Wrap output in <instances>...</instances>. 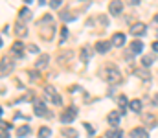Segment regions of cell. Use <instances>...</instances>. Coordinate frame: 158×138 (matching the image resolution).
<instances>
[{
    "label": "cell",
    "mask_w": 158,
    "mask_h": 138,
    "mask_svg": "<svg viewBox=\"0 0 158 138\" xmlns=\"http://www.w3.org/2000/svg\"><path fill=\"white\" fill-rule=\"evenodd\" d=\"M105 79L110 83V85H116L121 81V74H119V70L116 66H107V70H105Z\"/></svg>",
    "instance_id": "6da1fadb"
},
{
    "label": "cell",
    "mask_w": 158,
    "mask_h": 138,
    "mask_svg": "<svg viewBox=\"0 0 158 138\" xmlns=\"http://www.w3.org/2000/svg\"><path fill=\"white\" fill-rule=\"evenodd\" d=\"M76 116H77V107H68V109L63 112L61 122H63V123H72V122L76 120Z\"/></svg>",
    "instance_id": "7a4b0ae2"
},
{
    "label": "cell",
    "mask_w": 158,
    "mask_h": 138,
    "mask_svg": "<svg viewBox=\"0 0 158 138\" xmlns=\"http://www.w3.org/2000/svg\"><path fill=\"white\" fill-rule=\"evenodd\" d=\"M121 9H123V2H119V0L110 2V6H109V11H110L112 17H118L119 13H121Z\"/></svg>",
    "instance_id": "3957f363"
},
{
    "label": "cell",
    "mask_w": 158,
    "mask_h": 138,
    "mask_svg": "<svg viewBox=\"0 0 158 138\" xmlns=\"http://www.w3.org/2000/svg\"><path fill=\"white\" fill-rule=\"evenodd\" d=\"M33 112L37 116H48V109H46V105L42 101H35L33 103Z\"/></svg>",
    "instance_id": "277c9868"
},
{
    "label": "cell",
    "mask_w": 158,
    "mask_h": 138,
    "mask_svg": "<svg viewBox=\"0 0 158 138\" xmlns=\"http://www.w3.org/2000/svg\"><path fill=\"white\" fill-rule=\"evenodd\" d=\"M129 31H131L132 35H136V37H138V35H143V33H145V24H143V22H136V24L131 26Z\"/></svg>",
    "instance_id": "5b68a950"
},
{
    "label": "cell",
    "mask_w": 158,
    "mask_h": 138,
    "mask_svg": "<svg viewBox=\"0 0 158 138\" xmlns=\"http://www.w3.org/2000/svg\"><path fill=\"white\" fill-rule=\"evenodd\" d=\"M131 138H149V133L143 127H136L131 131Z\"/></svg>",
    "instance_id": "8992f818"
},
{
    "label": "cell",
    "mask_w": 158,
    "mask_h": 138,
    "mask_svg": "<svg viewBox=\"0 0 158 138\" xmlns=\"http://www.w3.org/2000/svg\"><path fill=\"white\" fill-rule=\"evenodd\" d=\"M53 33H55V28H53V24H50L48 28H44V26H42V31H40L42 39H52V37H53Z\"/></svg>",
    "instance_id": "52a82bcc"
},
{
    "label": "cell",
    "mask_w": 158,
    "mask_h": 138,
    "mask_svg": "<svg viewBox=\"0 0 158 138\" xmlns=\"http://www.w3.org/2000/svg\"><path fill=\"white\" fill-rule=\"evenodd\" d=\"M119 120H121V114H119V112H116V111L109 114V123H110L112 127H118V125H119Z\"/></svg>",
    "instance_id": "ba28073f"
},
{
    "label": "cell",
    "mask_w": 158,
    "mask_h": 138,
    "mask_svg": "<svg viewBox=\"0 0 158 138\" xmlns=\"http://www.w3.org/2000/svg\"><path fill=\"white\" fill-rule=\"evenodd\" d=\"M125 44V33H114L112 35V46H123Z\"/></svg>",
    "instance_id": "9c48e42d"
},
{
    "label": "cell",
    "mask_w": 158,
    "mask_h": 138,
    "mask_svg": "<svg viewBox=\"0 0 158 138\" xmlns=\"http://www.w3.org/2000/svg\"><path fill=\"white\" fill-rule=\"evenodd\" d=\"M48 61H50V55L42 53V55L39 57V61L35 63V66H37V68H46V66H48Z\"/></svg>",
    "instance_id": "30bf717a"
},
{
    "label": "cell",
    "mask_w": 158,
    "mask_h": 138,
    "mask_svg": "<svg viewBox=\"0 0 158 138\" xmlns=\"http://www.w3.org/2000/svg\"><path fill=\"white\" fill-rule=\"evenodd\" d=\"M109 50H110V43H107V41H101L96 44V52H99V53H105Z\"/></svg>",
    "instance_id": "8fae6325"
},
{
    "label": "cell",
    "mask_w": 158,
    "mask_h": 138,
    "mask_svg": "<svg viewBox=\"0 0 158 138\" xmlns=\"http://www.w3.org/2000/svg\"><path fill=\"white\" fill-rule=\"evenodd\" d=\"M118 103H119V111H121V112H125V111H127V107L131 105V101H129L125 96H119V98H118Z\"/></svg>",
    "instance_id": "7c38bea8"
},
{
    "label": "cell",
    "mask_w": 158,
    "mask_h": 138,
    "mask_svg": "<svg viewBox=\"0 0 158 138\" xmlns=\"http://www.w3.org/2000/svg\"><path fill=\"white\" fill-rule=\"evenodd\" d=\"M19 17H20V20H22V22H28V20L31 19V11H30L28 7H24V9H20Z\"/></svg>",
    "instance_id": "4fadbf2b"
},
{
    "label": "cell",
    "mask_w": 158,
    "mask_h": 138,
    "mask_svg": "<svg viewBox=\"0 0 158 138\" xmlns=\"http://www.w3.org/2000/svg\"><path fill=\"white\" fill-rule=\"evenodd\" d=\"M142 50H143V43H142V41H134V43L131 44V52H132V53H140Z\"/></svg>",
    "instance_id": "5bb4252c"
},
{
    "label": "cell",
    "mask_w": 158,
    "mask_h": 138,
    "mask_svg": "<svg viewBox=\"0 0 158 138\" xmlns=\"http://www.w3.org/2000/svg\"><path fill=\"white\" fill-rule=\"evenodd\" d=\"M11 63H7V59H2V76H7L11 72Z\"/></svg>",
    "instance_id": "9a60e30c"
},
{
    "label": "cell",
    "mask_w": 158,
    "mask_h": 138,
    "mask_svg": "<svg viewBox=\"0 0 158 138\" xmlns=\"http://www.w3.org/2000/svg\"><path fill=\"white\" fill-rule=\"evenodd\" d=\"M11 50H13V53H17V55H22V52H24V44H22L20 41H17L15 44L11 46Z\"/></svg>",
    "instance_id": "2e32d148"
},
{
    "label": "cell",
    "mask_w": 158,
    "mask_h": 138,
    "mask_svg": "<svg viewBox=\"0 0 158 138\" xmlns=\"http://www.w3.org/2000/svg\"><path fill=\"white\" fill-rule=\"evenodd\" d=\"M129 107H131V111H134V112H140V111H142V101H140V99H132Z\"/></svg>",
    "instance_id": "e0dca14e"
},
{
    "label": "cell",
    "mask_w": 158,
    "mask_h": 138,
    "mask_svg": "<svg viewBox=\"0 0 158 138\" xmlns=\"http://www.w3.org/2000/svg\"><path fill=\"white\" fill-rule=\"evenodd\" d=\"M121 136H123V133L119 129H109L107 131V138H121Z\"/></svg>",
    "instance_id": "ac0fdd59"
},
{
    "label": "cell",
    "mask_w": 158,
    "mask_h": 138,
    "mask_svg": "<svg viewBox=\"0 0 158 138\" xmlns=\"http://www.w3.org/2000/svg\"><path fill=\"white\" fill-rule=\"evenodd\" d=\"M31 133V129H30V125H22V127H19V131H17V135L22 138V136H28Z\"/></svg>",
    "instance_id": "d6986e66"
},
{
    "label": "cell",
    "mask_w": 158,
    "mask_h": 138,
    "mask_svg": "<svg viewBox=\"0 0 158 138\" xmlns=\"http://www.w3.org/2000/svg\"><path fill=\"white\" fill-rule=\"evenodd\" d=\"M63 135L66 138H77V131H76V129H64Z\"/></svg>",
    "instance_id": "ffe728a7"
},
{
    "label": "cell",
    "mask_w": 158,
    "mask_h": 138,
    "mask_svg": "<svg viewBox=\"0 0 158 138\" xmlns=\"http://www.w3.org/2000/svg\"><path fill=\"white\" fill-rule=\"evenodd\" d=\"M50 135H52V131L48 127H40L39 129V138H48Z\"/></svg>",
    "instance_id": "44dd1931"
},
{
    "label": "cell",
    "mask_w": 158,
    "mask_h": 138,
    "mask_svg": "<svg viewBox=\"0 0 158 138\" xmlns=\"http://www.w3.org/2000/svg\"><path fill=\"white\" fill-rule=\"evenodd\" d=\"M151 63H153V55H145V57L142 59V65H143V66H151Z\"/></svg>",
    "instance_id": "7402d4cb"
},
{
    "label": "cell",
    "mask_w": 158,
    "mask_h": 138,
    "mask_svg": "<svg viewBox=\"0 0 158 138\" xmlns=\"http://www.w3.org/2000/svg\"><path fill=\"white\" fill-rule=\"evenodd\" d=\"M145 123L153 127V125H156V120H155V118H153L151 114H145Z\"/></svg>",
    "instance_id": "603a6c76"
},
{
    "label": "cell",
    "mask_w": 158,
    "mask_h": 138,
    "mask_svg": "<svg viewBox=\"0 0 158 138\" xmlns=\"http://www.w3.org/2000/svg\"><path fill=\"white\" fill-rule=\"evenodd\" d=\"M15 28H17V35H22V37L26 35V28H24V26H20V24H17Z\"/></svg>",
    "instance_id": "cb8c5ba5"
},
{
    "label": "cell",
    "mask_w": 158,
    "mask_h": 138,
    "mask_svg": "<svg viewBox=\"0 0 158 138\" xmlns=\"http://www.w3.org/2000/svg\"><path fill=\"white\" fill-rule=\"evenodd\" d=\"M52 101H53L55 105H61V103H63V99H61L59 94H53V96H52Z\"/></svg>",
    "instance_id": "d4e9b609"
},
{
    "label": "cell",
    "mask_w": 158,
    "mask_h": 138,
    "mask_svg": "<svg viewBox=\"0 0 158 138\" xmlns=\"http://www.w3.org/2000/svg\"><path fill=\"white\" fill-rule=\"evenodd\" d=\"M66 37H68V30H66V28H63V30H61V44L64 43V39H66Z\"/></svg>",
    "instance_id": "484cf974"
},
{
    "label": "cell",
    "mask_w": 158,
    "mask_h": 138,
    "mask_svg": "<svg viewBox=\"0 0 158 138\" xmlns=\"http://www.w3.org/2000/svg\"><path fill=\"white\" fill-rule=\"evenodd\" d=\"M61 2H63V0H52V2H50V6L55 9V7H61Z\"/></svg>",
    "instance_id": "4316f807"
},
{
    "label": "cell",
    "mask_w": 158,
    "mask_h": 138,
    "mask_svg": "<svg viewBox=\"0 0 158 138\" xmlns=\"http://www.w3.org/2000/svg\"><path fill=\"white\" fill-rule=\"evenodd\" d=\"M61 19H63L64 22H66V20H74V17H72L70 13H63V15H61Z\"/></svg>",
    "instance_id": "83f0119b"
},
{
    "label": "cell",
    "mask_w": 158,
    "mask_h": 138,
    "mask_svg": "<svg viewBox=\"0 0 158 138\" xmlns=\"http://www.w3.org/2000/svg\"><path fill=\"white\" fill-rule=\"evenodd\" d=\"M90 53H92V52H90V48H85V50H83V57H85V59H86Z\"/></svg>",
    "instance_id": "f1b7e54d"
},
{
    "label": "cell",
    "mask_w": 158,
    "mask_h": 138,
    "mask_svg": "<svg viewBox=\"0 0 158 138\" xmlns=\"http://www.w3.org/2000/svg\"><path fill=\"white\" fill-rule=\"evenodd\" d=\"M85 129L88 131V135H94V129H92V125H88V123H85Z\"/></svg>",
    "instance_id": "f546056e"
},
{
    "label": "cell",
    "mask_w": 158,
    "mask_h": 138,
    "mask_svg": "<svg viewBox=\"0 0 158 138\" xmlns=\"http://www.w3.org/2000/svg\"><path fill=\"white\" fill-rule=\"evenodd\" d=\"M28 50H30V52H33V53H37V52H39V48H37V46H33V44H30Z\"/></svg>",
    "instance_id": "4dcf8cb0"
},
{
    "label": "cell",
    "mask_w": 158,
    "mask_h": 138,
    "mask_svg": "<svg viewBox=\"0 0 158 138\" xmlns=\"http://www.w3.org/2000/svg\"><path fill=\"white\" fill-rule=\"evenodd\" d=\"M153 52H158V41H155V43H153Z\"/></svg>",
    "instance_id": "1f68e13d"
},
{
    "label": "cell",
    "mask_w": 158,
    "mask_h": 138,
    "mask_svg": "<svg viewBox=\"0 0 158 138\" xmlns=\"http://www.w3.org/2000/svg\"><path fill=\"white\" fill-rule=\"evenodd\" d=\"M2 138H9V135H7V133H6V129H4V131H2Z\"/></svg>",
    "instance_id": "d6a6232c"
},
{
    "label": "cell",
    "mask_w": 158,
    "mask_h": 138,
    "mask_svg": "<svg viewBox=\"0 0 158 138\" xmlns=\"http://www.w3.org/2000/svg\"><path fill=\"white\" fill-rule=\"evenodd\" d=\"M155 101H156V103H158V94H156V96H155Z\"/></svg>",
    "instance_id": "836d02e7"
},
{
    "label": "cell",
    "mask_w": 158,
    "mask_h": 138,
    "mask_svg": "<svg viewBox=\"0 0 158 138\" xmlns=\"http://www.w3.org/2000/svg\"><path fill=\"white\" fill-rule=\"evenodd\" d=\"M155 20H156V22H158V15H156V17H155Z\"/></svg>",
    "instance_id": "e575fe53"
}]
</instances>
